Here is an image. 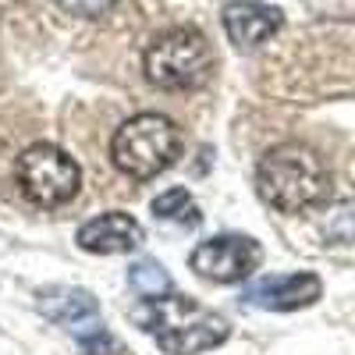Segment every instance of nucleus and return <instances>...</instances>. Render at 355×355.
Listing matches in <instances>:
<instances>
[{
  "label": "nucleus",
  "instance_id": "1",
  "mask_svg": "<svg viewBox=\"0 0 355 355\" xmlns=\"http://www.w3.org/2000/svg\"><path fill=\"white\" fill-rule=\"evenodd\" d=\"M256 192L277 214H302L331 192V171L323 157L302 142H281L256 164Z\"/></svg>",
  "mask_w": 355,
  "mask_h": 355
},
{
  "label": "nucleus",
  "instance_id": "2",
  "mask_svg": "<svg viewBox=\"0 0 355 355\" xmlns=\"http://www.w3.org/2000/svg\"><path fill=\"white\" fill-rule=\"evenodd\" d=\"M146 334H153L167 355H202L227 341L231 327L220 313L185 295H146L135 309Z\"/></svg>",
  "mask_w": 355,
  "mask_h": 355
},
{
  "label": "nucleus",
  "instance_id": "3",
  "mask_svg": "<svg viewBox=\"0 0 355 355\" xmlns=\"http://www.w3.org/2000/svg\"><path fill=\"white\" fill-rule=\"evenodd\" d=\"M214 68H217L214 46L192 25H174L167 33L153 36V43L142 53L146 78H150V85L164 89V93L202 89L214 78Z\"/></svg>",
  "mask_w": 355,
  "mask_h": 355
},
{
  "label": "nucleus",
  "instance_id": "4",
  "mask_svg": "<svg viewBox=\"0 0 355 355\" xmlns=\"http://www.w3.org/2000/svg\"><path fill=\"white\" fill-rule=\"evenodd\" d=\"M182 150H185V135L164 114H135L110 139L114 167L135 178V182H150V178L174 167Z\"/></svg>",
  "mask_w": 355,
  "mask_h": 355
},
{
  "label": "nucleus",
  "instance_id": "5",
  "mask_svg": "<svg viewBox=\"0 0 355 355\" xmlns=\"http://www.w3.org/2000/svg\"><path fill=\"white\" fill-rule=\"evenodd\" d=\"M18 189L28 202L43 206V210H53V206H64L78 196L82 189V171L78 164L61 150V146L50 142H36L18 157L15 167Z\"/></svg>",
  "mask_w": 355,
  "mask_h": 355
},
{
  "label": "nucleus",
  "instance_id": "6",
  "mask_svg": "<svg viewBox=\"0 0 355 355\" xmlns=\"http://www.w3.org/2000/svg\"><path fill=\"white\" fill-rule=\"evenodd\" d=\"M192 270L202 281L214 284H239L245 277H252L263 263V249L249 234H217V239H206L192 249L189 256Z\"/></svg>",
  "mask_w": 355,
  "mask_h": 355
},
{
  "label": "nucleus",
  "instance_id": "7",
  "mask_svg": "<svg viewBox=\"0 0 355 355\" xmlns=\"http://www.w3.org/2000/svg\"><path fill=\"white\" fill-rule=\"evenodd\" d=\"M323 295V284L316 274H277V277H259L245 288L242 299L266 313H295L313 306Z\"/></svg>",
  "mask_w": 355,
  "mask_h": 355
},
{
  "label": "nucleus",
  "instance_id": "8",
  "mask_svg": "<svg viewBox=\"0 0 355 355\" xmlns=\"http://www.w3.org/2000/svg\"><path fill=\"white\" fill-rule=\"evenodd\" d=\"M146 239V231L142 224L125 214V210H110L103 217H93L89 224L78 227L75 234V242L78 249L85 252H93V256H121V252H135Z\"/></svg>",
  "mask_w": 355,
  "mask_h": 355
},
{
  "label": "nucleus",
  "instance_id": "9",
  "mask_svg": "<svg viewBox=\"0 0 355 355\" xmlns=\"http://www.w3.org/2000/svg\"><path fill=\"white\" fill-rule=\"evenodd\" d=\"M224 21V33L227 40L239 46V50H249V46H259L266 43L277 28L284 25V15L270 4H256V0H234V4L224 8L220 15Z\"/></svg>",
  "mask_w": 355,
  "mask_h": 355
},
{
  "label": "nucleus",
  "instance_id": "10",
  "mask_svg": "<svg viewBox=\"0 0 355 355\" xmlns=\"http://www.w3.org/2000/svg\"><path fill=\"white\" fill-rule=\"evenodd\" d=\"M153 214L160 220H178V224H185V227H196L199 224V210H196V202L185 189H171L164 196L153 199Z\"/></svg>",
  "mask_w": 355,
  "mask_h": 355
},
{
  "label": "nucleus",
  "instance_id": "11",
  "mask_svg": "<svg viewBox=\"0 0 355 355\" xmlns=\"http://www.w3.org/2000/svg\"><path fill=\"white\" fill-rule=\"evenodd\" d=\"M320 227H323V234H327L331 242L352 245V242H355V199L331 206V210L323 214V224H320Z\"/></svg>",
  "mask_w": 355,
  "mask_h": 355
},
{
  "label": "nucleus",
  "instance_id": "12",
  "mask_svg": "<svg viewBox=\"0 0 355 355\" xmlns=\"http://www.w3.org/2000/svg\"><path fill=\"white\" fill-rule=\"evenodd\" d=\"M128 281H132L135 291H142V299H146V295H164V291L171 288V277L160 270L153 259L135 263V266H132V274H128Z\"/></svg>",
  "mask_w": 355,
  "mask_h": 355
},
{
  "label": "nucleus",
  "instance_id": "13",
  "mask_svg": "<svg viewBox=\"0 0 355 355\" xmlns=\"http://www.w3.org/2000/svg\"><path fill=\"white\" fill-rule=\"evenodd\" d=\"M53 4L64 15H75V18H100L117 4V0H53Z\"/></svg>",
  "mask_w": 355,
  "mask_h": 355
}]
</instances>
